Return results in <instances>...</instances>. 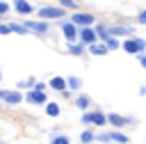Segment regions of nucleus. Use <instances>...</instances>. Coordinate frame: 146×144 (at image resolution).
Segmentation results:
<instances>
[{
	"mask_svg": "<svg viewBox=\"0 0 146 144\" xmlns=\"http://www.w3.org/2000/svg\"><path fill=\"white\" fill-rule=\"evenodd\" d=\"M2 101H5V103H9V105H21V103L25 101V94H21L18 89H11V91H7V89H5Z\"/></svg>",
	"mask_w": 146,
	"mask_h": 144,
	"instance_id": "12",
	"label": "nucleus"
},
{
	"mask_svg": "<svg viewBox=\"0 0 146 144\" xmlns=\"http://www.w3.org/2000/svg\"><path fill=\"white\" fill-rule=\"evenodd\" d=\"M23 27L27 32H32V34H39V37L48 34V30H50L48 21H23Z\"/></svg>",
	"mask_w": 146,
	"mask_h": 144,
	"instance_id": "5",
	"label": "nucleus"
},
{
	"mask_svg": "<svg viewBox=\"0 0 146 144\" xmlns=\"http://www.w3.org/2000/svg\"><path fill=\"white\" fill-rule=\"evenodd\" d=\"M73 103H75V107H78V110H82V112H89V107H91V98H89V96H84V94H80Z\"/></svg>",
	"mask_w": 146,
	"mask_h": 144,
	"instance_id": "16",
	"label": "nucleus"
},
{
	"mask_svg": "<svg viewBox=\"0 0 146 144\" xmlns=\"http://www.w3.org/2000/svg\"><path fill=\"white\" fill-rule=\"evenodd\" d=\"M46 114H48V117H59V114H62V107H59V103H55V101H48V103H46Z\"/></svg>",
	"mask_w": 146,
	"mask_h": 144,
	"instance_id": "18",
	"label": "nucleus"
},
{
	"mask_svg": "<svg viewBox=\"0 0 146 144\" xmlns=\"http://www.w3.org/2000/svg\"><path fill=\"white\" fill-rule=\"evenodd\" d=\"M0 144H2V137H0Z\"/></svg>",
	"mask_w": 146,
	"mask_h": 144,
	"instance_id": "33",
	"label": "nucleus"
},
{
	"mask_svg": "<svg viewBox=\"0 0 146 144\" xmlns=\"http://www.w3.org/2000/svg\"><path fill=\"white\" fill-rule=\"evenodd\" d=\"M59 27H62V34H64V39H66L68 43H78V30H80V27H75L71 21H62Z\"/></svg>",
	"mask_w": 146,
	"mask_h": 144,
	"instance_id": "8",
	"label": "nucleus"
},
{
	"mask_svg": "<svg viewBox=\"0 0 146 144\" xmlns=\"http://www.w3.org/2000/svg\"><path fill=\"white\" fill-rule=\"evenodd\" d=\"M94 32H96V37H98L100 43H105V41L110 39V32H107V25H105V23H96V25H94Z\"/></svg>",
	"mask_w": 146,
	"mask_h": 144,
	"instance_id": "14",
	"label": "nucleus"
},
{
	"mask_svg": "<svg viewBox=\"0 0 146 144\" xmlns=\"http://www.w3.org/2000/svg\"><path fill=\"white\" fill-rule=\"evenodd\" d=\"M80 142H82V144H91V142H96V135H94V130H91V128L82 130V133H80Z\"/></svg>",
	"mask_w": 146,
	"mask_h": 144,
	"instance_id": "21",
	"label": "nucleus"
},
{
	"mask_svg": "<svg viewBox=\"0 0 146 144\" xmlns=\"http://www.w3.org/2000/svg\"><path fill=\"white\" fill-rule=\"evenodd\" d=\"M82 123H87V126H98V128H103V126H107V114L105 112H100V110H89V112H82Z\"/></svg>",
	"mask_w": 146,
	"mask_h": 144,
	"instance_id": "3",
	"label": "nucleus"
},
{
	"mask_svg": "<svg viewBox=\"0 0 146 144\" xmlns=\"http://www.w3.org/2000/svg\"><path fill=\"white\" fill-rule=\"evenodd\" d=\"M25 101H27L30 105H43V107H46V103H48V96H46V91L30 89V91L25 94Z\"/></svg>",
	"mask_w": 146,
	"mask_h": 144,
	"instance_id": "10",
	"label": "nucleus"
},
{
	"mask_svg": "<svg viewBox=\"0 0 146 144\" xmlns=\"http://www.w3.org/2000/svg\"><path fill=\"white\" fill-rule=\"evenodd\" d=\"M9 27H11V34H21V37H23V34H30V32L23 27V23H9Z\"/></svg>",
	"mask_w": 146,
	"mask_h": 144,
	"instance_id": "22",
	"label": "nucleus"
},
{
	"mask_svg": "<svg viewBox=\"0 0 146 144\" xmlns=\"http://www.w3.org/2000/svg\"><path fill=\"white\" fill-rule=\"evenodd\" d=\"M107 123H110V126H114V128H125V126L135 123V119L123 117V114H119V112H110V114H107Z\"/></svg>",
	"mask_w": 146,
	"mask_h": 144,
	"instance_id": "9",
	"label": "nucleus"
},
{
	"mask_svg": "<svg viewBox=\"0 0 146 144\" xmlns=\"http://www.w3.org/2000/svg\"><path fill=\"white\" fill-rule=\"evenodd\" d=\"M9 9H11V5H9V2H5V0H0V18H2Z\"/></svg>",
	"mask_w": 146,
	"mask_h": 144,
	"instance_id": "27",
	"label": "nucleus"
},
{
	"mask_svg": "<svg viewBox=\"0 0 146 144\" xmlns=\"http://www.w3.org/2000/svg\"><path fill=\"white\" fill-rule=\"evenodd\" d=\"M107 32H110V37H116V39H130V37H135V30L130 27V25H107Z\"/></svg>",
	"mask_w": 146,
	"mask_h": 144,
	"instance_id": "6",
	"label": "nucleus"
},
{
	"mask_svg": "<svg viewBox=\"0 0 146 144\" xmlns=\"http://www.w3.org/2000/svg\"><path fill=\"white\" fill-rule=\"evenodd\" d=\"M87 53H89V55H96V57H103V55H107L110 50H107L105 43H94V46H87Z\"/></svg>",
	"mask_w": 146,
	"mask_h": 144,
	"instance_id": "15",
	"label": "nucleus"
},
{
	"mask_svg": "<svg viewBox=\"0 0 146 144\" xmlns=\"http://www.w3.org/2000/svg\"><path fill=\"white\" fill-rule=\"evenodd\" d=\"M80 87H82V80L78 75H68L66 78V89L68 91H80Z\"/></svg>",
	"mask_w": 146,
	"mask_h": 144,
	"instance_id": "17",
	"label": "nucleus"
},
{
	"mask_svg": "<svg viewBox=\"0 0 146 144\" xmlns=\"http://www.w3.org/2000/svg\"><path fill=\"white\" fill-rule=\"evenodd\" d=\"M0 82H2V69H0Z\"/></svg>",
	"mask_w": 146,
	"mask_h": 144,
	"instance_id": "32",
	"label": "nucleus"
},
{
	"mask_svg": "<svg viewBox=\"0 0 146 144\" xmlns=\"http://www.w3.org/2000/svg\"><path fill=\"white\" fill-rule=\"evenodd\" d=\"M98 142H110V133H103V135H96Z\"/></svg>",
	"mask_w": 146,
	"mask_h": 144,
	"instance_id": "30",
	"label": "nucleus"
},
{
	"mask_svg": "<svg viewBox=\"0 0 146 144\" xmlns=\"http://www.w3.org/2000/svg\"><path fill=\"white\" fill-rule=\"evenodd\" d=\"M78 41L87 48V46H94V43H100L98 41V37H96V32H94V27H80L78 30Z\"/></svg>",
	"mask_w": 146,
	"mask_h": 144,
	"instance_id": "7",
	"label": "nucleus"
},
{
	"mask_svg": "<svg viewBox=\"0 0 146 144\" xmlns=\"http://www.w3.org/2000/svg\"><path fill=\"white\" fill-rule=\"evenodd\" d=\"M36 16H39V21H50V18H55V21H62L64 16H66V9L64 7H55V5H43V7H39L36 9Z\"/></svg>",
	"mask_w": 146,
	"mask_h": 144,
	"instance_id": "1",
	"label": "nucleus"
},
{
	"mask_svg": "<svg viewBox=\"0 0 146 144\" xmlns=\"http://www.w3.org/2000/svg\"><path fill=\"white\" fill-rule=\"evenodd\" d=\"M137 23H139V25H146V9H141V11L137 14Z\"/></svg>",
	"mask_w": 146,
	"mask_h": 144,
	"instance_id": "28",
	"label": "nucleus"
},
{
	"mask_svg": "<svg viewBox=\"0 0 146 144\" xmlns=\"http://www.w3.org/2000/svg\"><path fill=\"white\" fill-rule=\"evenodd\" d=\"M50 144H71V139L66 137V135H52V139H50Z\"/></svg>",
	"mask_w": 146,
	"mask_h": 144,
	"instance_id": "25",
	"label": "nucleus"
},
{
	"mask_svg": "<svg viewBox=\"0 0 146 144\" xmlns=\"http://www.w3.org/2000/svg\"><path fill=\"white\" fill-rule=\"evenodd\" d=\"M48 87H50L52 91H57V94H64V91H66V78H62V75H52V78L48 80Z\"/></svg>",
	"mask_w": 146,
	"mask_h": 144,
	"instance_id": "13",
	"label": "nucleus"
},
{
	"mask_svg": "<svg viewBox=\"0 0 146 144\" xmlns=\"http://www.w3.org/2000/svg\"><path fill=\"white\" fill-rule=\"evenodd\" d=\"M66 50H68L71 55H75V57H80V55H84V53H87V48H84L80 41H78V43H68V46H66Z\"/></svg>",
	"mask_w": 146,
	"mask_h": 144,
	"instance_id": "19",
	"label": "nucleus"
},
{
	"mask_svg": "<svg viewBox=\"0 0 146 144\" xmlns=\"http://www.w3.org/2000/svg\"><path fill=\"white\" fill-rule=\"evenodd\" d=\"M137 59H139V66H141V69H146V53L137 55Z\"/></svg>",
	"mask_w": 146,
	"mask_h": 144,
	"instance_id": "29",
	"label": "nucleus"
},
{
	"mask_svg": "<svg viewBox=\"0 0 146 144\" xmlns=\"http://www.w3.org/2000/svg\"><path fill=\"white\" fill-rule=\"evenodd\" d=\"M121 50H125L128 55H141V53H146V39H141V37L123 39L121 41Z\"/></svg>",
	"mask_w": 146,
	"mask_h": 144,
	"instance_id": "2",
	"label": "nucleus"
},
{
	"mask_svg": "<svg viewBox=\"0 0 146 144\" xmlns=\"http://www.w3.org/2000/svg\"><path fill=\"white\" fill-rule=\"evenodd\" d=\"M7 34H11L9 23H0V37H7Z\"/></svg>",
	"mask_w": 146,
	"mask_h": 144,
	"instance_id": "26",
	"label": "nucleus"
},
{
	"mask_svg": "<svg viewBox=\"0 0 146 144\" xmlns=\"http://www.w3.org/2000/svg\"><path fill=\"white\" fill-rule=\"evenodd\" d=\"M105 46H107V50H119V48H121V39H116V37H110V39L105 41Z\"/></svg>",
	"mask_w": 146,
	"mask_h": 144,
	"instance_id": "23",
	"label": "nucleus"
},
{
	"mask_svg": "<svg viewBox=\"0 0 146 144\" xmlns=\"http://www.w3.org/2000/svg\"><path fill=\"white\" fill-rule=\"evenodd\" d=\"M75 27H94L96 25V16L94 14H84V11H73L68 18Z\"/></svg>",
	"mask_w": 146,
	"mask_h": 144,
	"instance_id": "4",
	"label": "nucleus"
},
{
	"mask_svg": "<svg viewBox=\"0 0 146 144\" xmlns=\"http://www.w3.org/2000/svg\"><path fill=\"white\" fill-rule=\"evenodd\" d=\"M110 142H116V144H128V135H123L121 130H112V133H110Z\"/></svg>",
	"mask_w": 146,
	"mask_h": 144,
	"instance_id": "20",
	"label": "nucleus"
},
{
	"mask_svg": "<svg viewBox=\"0 0 146 144\" xmlns=\"http://www.w3.org/2000/svg\"><path fill=\"white\" fill-rule=\"evenodd\" d=\"M57 2H59V7H64V9L78 11V2H75V0H57Z\"/></svg>",
	"mask_w": 146,
	"mask_h": 144,
	"instance_id": "24",
	"label": "nucleus"
},
{
	"mask_svg": "<svg viewBox=\"0 0 146 144\" xmlns=\"http://www.w3.org/2000/svg\"><path fill=\"white\" fill-rule=\"evenodd\" d=\"M144 144H146V142H144Z\"/></svg>",
	"mask_w": 146,
	"mask_h": 144,
	"instance_id": "34",
	"label": "nucleus"
},
{
	"mask_svg": "<svg viewBox=\"0 0 146 144\" xmlns=\"http://www.w3.org/2000/svg\"><path fill=\"white\" fill-rule=\"evenodd\" d=\"M139 96H146V85H141V87H139Z\"/></svg>",
	"mask_w": 146,
	"mask_h": 144,
	"instance_id": "31",
	"label": "nucleus"
},
{
	"mask_svg": "<svg viewBox=\"0 0 146 144\" xmlns=\"http://www.w3.org/2000/svg\"><path fill=\"white\" fill-rule=\"evenodd\" d=\"M11 9H14L16 14H21V16H32L36 7H32V5L27 2V0H14V5H11Z\"/></svg>",
	"mask_w": 146,
	"mask_h": 144,
	"instance_id": "11",
	"label": "nucleus"
}]
</instances>
